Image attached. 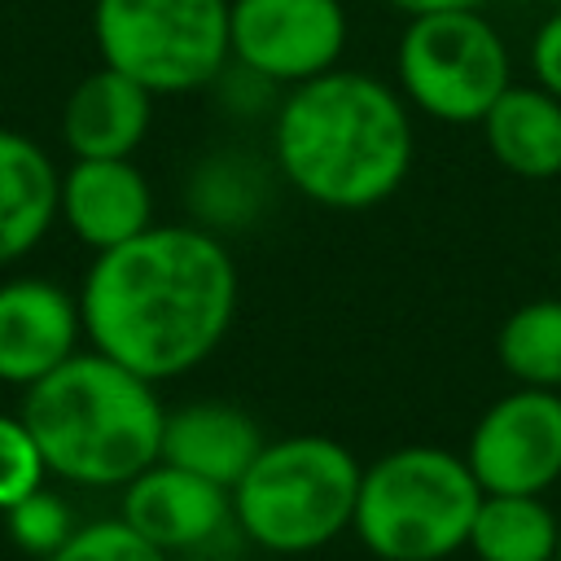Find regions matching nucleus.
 <instances>
[{"label": "nucleus", "instance_id": "f257e3e1", "mask_svg": "<svg viewBox=\"0 0 561 561\" xmlns=\"http://www.w3.org/2000/svg\"><path fill=\"white\" fill-rule=\"evenodd\" d=\"M237 263L206 224H149L101 250L79 285V320L92 351L145 381H171L206 364L237 316Z\"/></svg>", "mask_w": 561, "mask_h": 561}, {"label": "nucleus", "instance_id": "f03ea898", "mask_svg": "<svg viewBox=\"0 0 561 561\" xmlns=\"http://www.w3.org/2000/svg\"><path fill=\"white\" fill-rule=\"evenodd\" d=\"M412 118L394 88L364 70L294 83L272 118L280 180L324 210L381 206L412 171Z\"/></svg>", "mask_w": 561, "mask_h": 561}, {"label": "nucleus", "instance_id": "7ed1b4c3", "mask_svg": "<svg viewBox=\"0 0 561 561\" xmlns=\"http://www.w3.org/2000/svg\"><path fill=\"white\" fill-rule=\"evenodd\" d=\"M22 421L44 469L70 486H127L162 451L167 408L158 386L101 351H75L22 390Z\"/></svg>", "mask_w": 561, "mask_h": 561}, {"label": "nucleus", "instance_id": "20e7f679", "mask_svg": "<svg viewBox=\"0 0 561 561\" xmlns=\"http://www.w3.org/2000/svg\"><path fill=\"white\" fill-rule=\"evenodd\" d=\"M364 465L329 434H285L259 447L237 478L232 522L272 557H307L351 530Z\"/></svg>", "mask_w": 561, "mask_h": 561}, {"label": "nucleus", "instance_id": "39448f33", "mask_svg": "<svg viewBox=\"0 0 561 561\" xmlns=\"http://www.w3.org/2000/svg\"><path fill=\"white\" fill-rule=\"evenodd\" d=\"M482 486L465 456L399 447L359 473L351 530L381 561H443L469 543Z\"/></svg>", "mask_w": 561, "mask_h": 561}, {"label": "nucleus", "instance_id": "423d86ee", "mask_svg": "<svg viewBox=\"0 0 561 561\" xmlns=\"http://www.w3.org/2000/svg\"><path fill=\"white\" fill-rule=\"evenodd\" d=\"M92 39L101 66L136 79L149 96L210 88L228 53V0H96Z\"/></svg>", "mask_w": 561, "mask_h": 561}, {"label": "nucleus", "instance_id": "0eeeda50", "mask_svg": "<svg viewBox=\"0 0 561 561\" xmlns=\"http://www.w3.org/2000/svg\"><path fill=\"white\" fill-rule=\"evenodd\" d=\"M403 96L438 123H482L513 83L508 48L482 9H447L408 18L394 53Z\"/></svg>", "mask_w": 561, "mask_h": 561}, {"label": "nucleus", "instance_id": "6e6552de", "mask_svg": "<svg viewBox=\"0 0 561 561\" xmlns=\"http://www.w3.org/2000/svg\"><path fill=\"white\" fill-rule=\"evenodd\" d=\"M342 0H228V53L263 83H307L342 61Z\"/></svg>", "mask_w": 561, "mask_h": 561}, {"label": "nucleus", "instance_id": "1a4fd4ad", "mask_svg": "<svg viewBox=\"0 0 561 561\" xmlns=\"http://www.w3.org/2000/svg\"><path fill=\"white\" fill-rule=\"evenodd\" d=\"M465 465L486 495H543L561 478V394L543 386L500 394L478 416Z\"/></svg>", "mask_w": 561, "mask_h": 561}, {"label": "nucleus", "instance_id": "9d476101", "mask_svg": "<svg viewBox=\"0 0 561 561\" xmlns=\"http://www.w3.org/2000/svg\"><path fill=\"white\" fill-rule=\"evenodd\" d=\"M83 342L79 298L48 276L0 280V386H35Z\"/></svg>", "mask_w": 561, "mask_h": 561}, {"label": "nucleus", "instance_id": "9b49d317", "mask_svg": "<svg viewBox=\"0 0 561 561\" xmlns=\"http://www.w3.org/2000/svg\"><path fill=\"white\" fill-rule=\"evenodd\" d=\"M118 491H123L118 517L136 535H145L153 548H162L167 557L206 548L232 522L228 486H219L210 478H197V473H188L171 460H153L149 469H140Z\"/></svg>", "mask_w": 561, "mask_h": 561}, {"label": "nucleus", "instance_id": "f8f14e48", "mask_svg": "<svg viewBox=\"0 0 561 561\" xmlns=\"http://www.w3.org/2000/svg\"><path fill=\"white\" fill-rule=\"evenodd\" d=\"M57 219L92 254L114 250L153 224L149 175L131 158H75L61 171Z\"/></svg>", "mask_w": 561, "mask_h": 561}, {"label": "nucleus", "instance_id": "ddd939ff", "mask_svg": "<svg viewBox=\"0 0 561 561\" xmlns=\"http://www.w3.org/2000/svg\"><path fill=\"white\" fill-rule=\"evenodd\" d=\"M149 123L153 96L110 66L83 75L61 105V140L70 158H131L149 136Z\"/></svg>", "mask_w": 561, "mask_h": 561}, {"label": "nucleus", "instance_id": "4468645a", "mask_svg": "<svg viewBox=\"0 0 561 561\" xmlns=\"http://www.w3.org/2000/svg\"><path fill=\"white\" fill-rule=\"evenodd\" d=\"M263 443L267 438L245 408H237L228 399H193V403L167 412L158 460H171V465L232 491Z\"/></svg>", "mask_w": 561, "mask_h": 561}, {"label": "nucleus", "instance_id": "2eb2a0df", "mask_svg": "<svg viewBox=\"0 0 561 561\" xmlns=\"http://www.w3.org/2000/svg\"><path fill=\"white\" fill-rule=\"evenodd\" d=\"M61 171L22 131L0 127V267L26 259L57 224Z\"/></svg>", "mask_w": 561, "mask_h": 561}, {"label": "nucleus", "instance_id": "dca6fc26", "mask_svg": "<svg viewBox=\"0 0 561 561\" xmlns=\"http://www.w3.org/2000/svg\"><path fill=\"white\" fill-rule=\"evenodd\" d=\"M482 136L491 158L522 180L561 175V101L552 92L508 83L482 114Z\"/></svg>", "mask_w": 561, "mask_h": 561}, {"label": "nucleus", "instance_id": "f3484780", "mask_svg": "<svg viewBox=\"0 0 561 561\" xmlns=\"http://www.w3.org/2000/svg\"><path fill=\"white\" fill-rule=\"evenodd\" d=\"M561 522L539 495H486L473 513L469 543L478 561H552Z\"/></svg>", "mask_w": 561, "mask_h": 561}, {"label": "nucleus", "instance_id": "a211bd4d", "mask_svg": "<svg viewBox=\"0 0 561 561\" xmlns=\"http://www.w3.org/2000/svg\"><path fill=\"white\" fill-rule=\"evenodd\" d=\"M495 355L513 381L561 390V298L522 302L500 324Z\"/></svg>", "mask_w": 561, "mask_h": 561}, {"label": "nucleus", "instance_id": "6ab92c4d", "mask_svg": "<svg viewBox=\"0 0 561 561\" xmlns=\"http://www.w3.org/2000/svg\"><path fill=\"white\" fill-rule=\"evenodd\" d=\"M4 530H9V539H13V548L22 557L48 561L75 535V513H70V504H66L61 491L35 486L18 504L4 508Z\"/></svg>", "mask_w": 561, "mask_h": 561}, {"label": "nucleus", "instance_id": "aec40b11", "mask_svg": "<svg viewBox=\"0 0 561 561\" xmlns=\"http://www.w3.org/2000/svg\"><path fill=\"white\" fill-rule=\"evenodd\" d=\"M48 561H171V557L153 548L145 535H136L123 517H105L75 526V535Z\"/></svg>", "mask_w": 561, "mask_h": 561}, {"label": "nucleus", "instance_id": "412c9836", "mask_svg": "<svg viewBox=\"0 0 561 561\" xmlns=\"http://www.w3.org/2000/svg\"><path fill=\"white\" fill-rule=\"evenodd\" d=\"M44 456L22 421V412H0V513L18 504L26 491L44 486Z\"/></svg>", "mask_w": 561, "mask_h": 561}, {"label": "nucleus", "instance_id": "4be33fe9", "mask_svg": "<svg viewBox=\"0 0 561 561\" xmlns=\"http://www.w3.org/2000/svg\"><path fill=\"white\" fill-rule=\"evenodd\" d=\"M530 70H535V83L561 101V9H552L539 22L530 39Z\"/></svg>", "mask_w": 561, "mask_h": 561}, {"label": "nucleus", "instance_id": "5701e85b", "mask_svg": "<svg viewBox=\"0 0 561 561\" xmlns=\"http://www.w3.org/2000/svg\"><path fill=\"white\" fill-rule=\"evenodd\" d=\"M386 4L416 18V13H447V9H482L486 0H386Z\"/></svg>", "mask_w": 561, "mask_h": 561}, {"label": "nucleus", "instance_id": "b1692460", "mask_svg": "<svg viewBox=\"0 0 561 561\" xmlns=\"http://www.w3.org/2000/svg\"><path fill=\"white\" fill-rule=\"evenodd\" d=\"M552 561H561V530H557V557Z\"/></svg>", "mask_w": 561, "mask_h": 561}, {"label": "nucleus", "instance_id": "393cba45", "mask_svg": "<svg viewBox=\"0 0 561 561\" xmlns=\"http://www.w3.org/2000/svg\"><path fill=\"white\" fill-rule=\"evenodd\" d=\"M548 4H557V9H561V0H548Z\"/></svg>", "mask_w": 561, "mask_h": 561}, {"label": "nucleus", "instance_id": "a878e982", "mask_svg": "<svg viewBox=\"0 0 561 561\" xmlns=\"http://www.w3.org/2000/svg\"><path fill=\"white\" fill-rule=\"evenodd\" d=\"M557 263H561V250H557Z\"/></svg>", "mask_w": 561, "mask_h": 561}]
</instances>
